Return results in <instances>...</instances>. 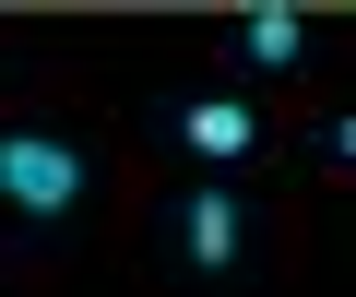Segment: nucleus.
I'll return each instance as SVG.
<instances>
[{
	"label": "nucleus",
	"instance_id": "nucleus-3",
	"mask_svg": "<svg viewBox=\"0 0 356 297\" xmlns=\"http://www.w3.org/2000/svg\"><path fill=\"white\" fill-rule=\"evenodd\" d=\"M178 143H191L202 167H250V155H261V107L214 83V95H191V107H178Z\"/></svg>",
	"mask_w": 356,
	"mask_h": 297
},
{
	"label": "nucleus",
	"instance_id": "nucleus-1",
	"mask_svg": "<svg viewBox=\"0 0 356 297\" xmlns=\"http://www.w3.org/2000/svg\"><path fill=\"white\" fill-rule=\"evenodd\" d=\"M95 202V143L60 119H13L0 131V214L13 226H72Z\"/></svg>",
	"mask_w": 356,
	"mask_h": 297
},
{
	"label": "nucleus",
	"instance_id": "nucleus-5",
	"mask_svg": "<svg viewBox=\"0 0 356 297\" xmlns=\"http://www.w3.org/2000/svg\"><path fill=\"white\" fill-rule=\"evenodd\" d=\"M321 167H332V179H356V107H344V119L321 131Z\"/></svg>",
	"mask_w": 356,
	"mask_h": 297
},
{
	"label": "nucleus",
	"instance_id": "nucleus-2",
	"mask_svg": "<svg viewBox=\"0 0 356 297\" xmlns=\"http://www.w3.org/2000/svg\"><path fill=\"white\" fill-rule=\"evenodd\" d=\"M178 273H202V285H226L238 262H250V238H261V214H250V191L238 179H191L178 191Z\"/></svg>",
	"mask_w": 356,
	"mask_h": 297
},
{
	"label": "nucleus",
	"instance_id": "nucleus-4",
	"mask_svg": "<svg viewBox=\"0 0 356 297\" xmlns=\"http://www.w3.org/2000/svg\"><path fill=\"white\" fill-rule=\"evenodd\" d=\"M238 60H261V72H297V60H309V24H297V13H250V24H238Z\"/></svg>",
	"mask_w": 356,
	"mask_h": 297
}]
</instances>
